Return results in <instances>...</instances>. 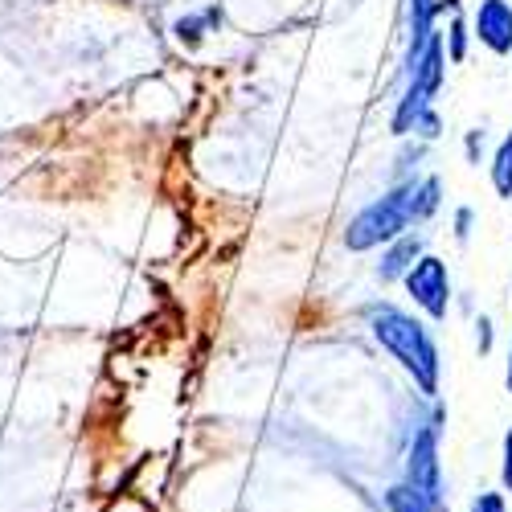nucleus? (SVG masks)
Segmentation results:
<instances>
[{"instance_id": "nucleus-12", "label": "nucleus", "mask_w": 512, "mask_h": 512, "mask_svg": "<svg viewBox=\"0 0 512 512\" xmlns=\"http://www.w3.org/2000/svg\"><path fill=\"white\" fill-rule=\"evenodd\" d=\"M451 58H455V62L463 58V21H459V13H455V21H451Z\"/></svg>"}, {"instance_id": "nucleus-13", "label": "nucleus", "mask_w": 512, "mask_h": 512, "mask_svg": "<svg viewBox=\"0 0 512 512\" xmlns=\"http://www.w3.org/2000/svg\"><path fill=\"white\" fill-rule=\"evenodd\" d=\"M500 476H504V488L512 492V431H508V439H504V472H500Z\"/></svg>"}, {"instance_id": "nucleus-1", "label": "nucleus", "mask_w": 512, "mask_h": 512, "mask_svg": "<svg viewBox=\"0 0 512 512\" xmlns=\"http://www.w3.org/2000/svg\"><path fill=\"white\" fill-rule=\"evenodd\" d=\"M369 324H373V336L386 345L422 386V394H435L439 390V353H435V340L426 332L414 316L381 304V308H369Z\"/></svg>"}, {"instance_id": "nucleus-9", "label": "nucleus", "mask_w": 512, "mask_h": 512, "mask_svg": "<svg viewBox=\"0 0 512 512\" xmlns=\"http://www.w3.org/2000/svg\"><path fill=\"white\" fill-rule=\"evenodd\" d=\"M431 508H435V504L426 500V496H418L410 484L390 492V512H431Z\"/></svg>"}, {"instance_id": "nucleus-8", "label": "nucleus", "mask_w": 512, "mask_h": 512, "mask_svg": "<svg viewBox=\"0 0 512 512\" xmlns=\"http://www.w3.org/2000/svg\"><path fill=\"white\" fill-rule=\"evenodd\" d=\"M492 185L500 197H512V136L500 144L496 152V164H492Z\"/></svg>"}, {"instance_id": "nucleus-10", "label": "nucleus", "mask_w": 512, "mask_h": 512, "mask_svg": "<svg viewBox=\"0 0 512 512\" xmlns=\"http://www.w3.org/2000/svg\"><path fill=\"white\" fill-rule=\"evenodd\" d=\"M435 205H439V181L431 177V181H422V189H418V218L435 213Z\"/></svg>"}, {"instance_id": "nucleus-14", "label": "nucleus", "mask_w": 512, "mask_h": 512, "mask_svg": "<svg viewBox=\"0 0 512 512\" xmlns=\"http://www.w3.org/2000/svg\"><path fill=\"white\" fill-rule=\"evenodd\" d=\"M467 226H472V209H459V238H467Z\"/></svg>"}, {"instance_id": "nucleus-6", "label": "nucleus", "mask_w": 512, "mask_h": 512, "mask_svg": "<svg viewBox=\"0 0 512 512\" xmlns=\"http://www.w3.org/2000/svg\"><path fill=\"white\" fill-rule=\"evenodd\" d=\"M435 13H439V0H410V54H406V62L426 46V37L435 33Z\"/></svg>"}, {"instance_id": "nucleus-7", "label": "nucleus", "mask_w": 512, "mask_h": 512, "mask_svg": "<svg viewBox=\"0 0 512 512\" xmlns=\"http://www.w3.org/2000/svg\"><path fill=\"white\" fill-rule=\"evenodd\" d=\"M418 250H422V238H398L394 246H390V254L381 259V279H398L402 271H410V263L418 259Z\"/></svg>"}, {"instance_id": "nucleus-4", "label": "nucleus", "mask_w": 512, "mask_h": 512, "mask_svg": "<svg viewBox=\"0 0 512 512\" xmlns=\"http://www.w3.org/2000/svg\"><path fill=\"white\" fill-rule=\"evenodd\" d=\"M410 488L418 496H426L431 504H439V439H435V431H422L414 439V451H410Z\"/></svg>"}, {"instance_id": "nucleus-5", "label": "nucleus", "mask_w": 512, "mask_h": 512, "mask_svg": "<svg viewBox=\"0 0 512 512\" xmlns=\"http://www.w3.org/2000/svg\"><path fill=\"white\" fill-rule=\"evenodd\" d=\"M476 37L492 54H512V5L508 0H484L476 13Z\"/></svg>"}, {"instance_id": "nucleus-11", "label": "nucleus", "mask_w": 512, "mask_h": 512, "mask_svg": "<svg viewBox=\"0 0 512 512\" xmlns=\"http://www.w3.org/2000/svg\"><path fill=\"white\" fill-rule=\"evenodd\" d=\"M472 512H508V508H504V496H496V492H484V496L472 504Z\"/></svg>"}, {"instance_id": "nucleus-3", "label": "nucleus", "mask_w": 512, "mask_h": 512, "mask_svg": "<svg viewBox=\"0 0 512 512\" xmlns=\"http://www.w3.org/2000/svg\"><path fill=\"white\" fill-rule=\"evenodd\" d=\"M406 287L414 295V304L431 316L443 320L447 316V300H451V283H447V267L439 259H418L406 275Z\"/></svg>"}, {"instance_id": "nucleus-15", "label": "nucleus", "mask_w": 512, "mask_h": 512, "mask_svg": "<svg viewBox=\"0 0 512 512\" xmlns=\"http://www.w3.org/2000/svg\"><path fill=\"white\" fill-rule=\"evenodd\" d=\"M508 390H512V353H508Z\"/></svg>"}, {"instance_id": "nucleus-2", "label": "nucleus", "mask_w": 512, "mask_h": 512, "mask_svg": "<svg viewBox=\"0 0 512 512\" xmlns=\"http://www.w3.org/2000/svg\"><path fill=\"white\" fill-rule=\"evenodd\" d=\"M418 189L414 181H406L402 189L386 193L381 201L365 205L357 218L349 222L345 230V246L349 250H369V246H381V242H394L398 234H406L410 222H422L418 218Z\"/></svg>"}]
</instances>
